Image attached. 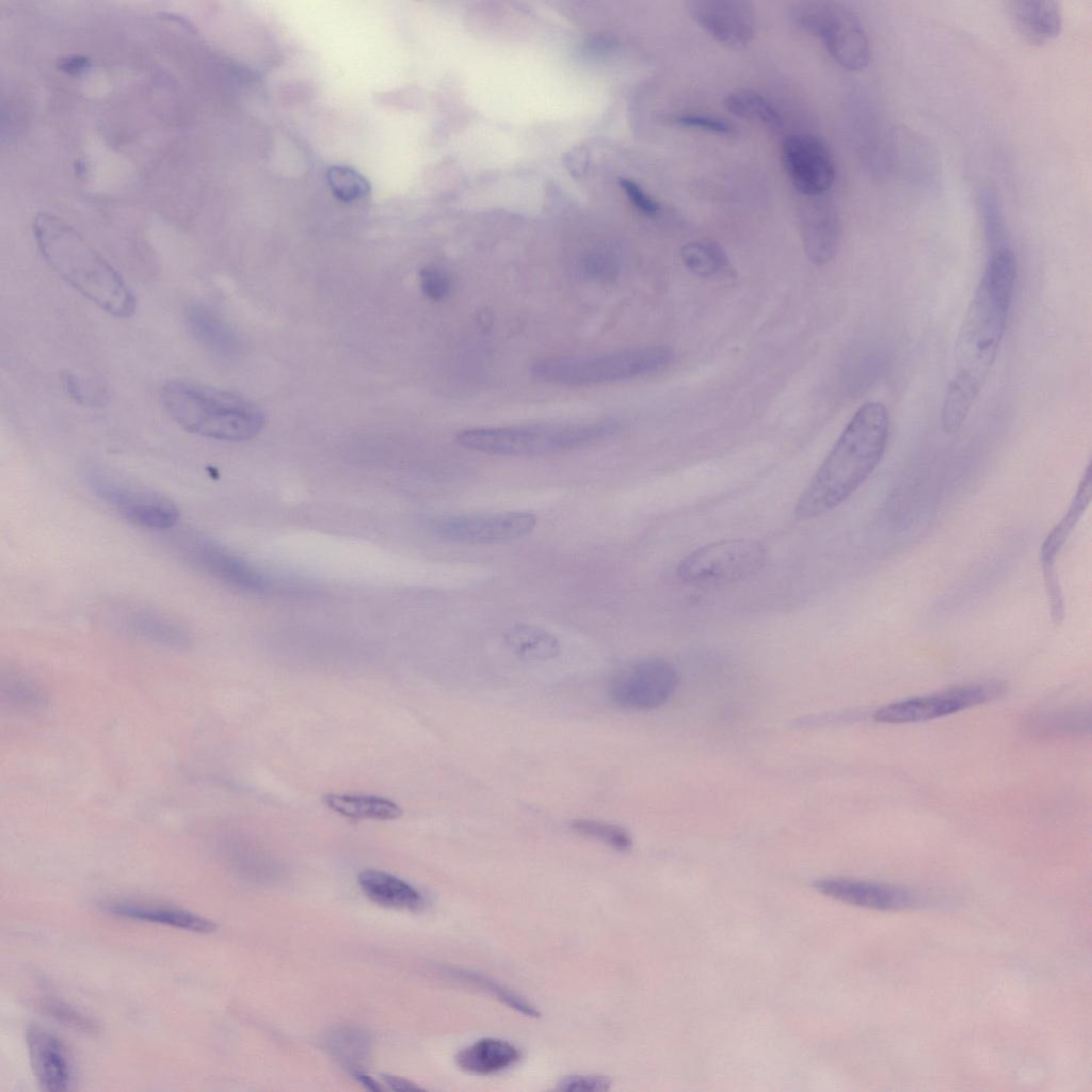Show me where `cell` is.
Masks as SVG:
<instances>
[{
    "label": "cell",
    "mask_w": 1092,
    "mask_h": 1092,
    "mask_svg": "<svg viewBox=\"0 0 1092 1092\" xmlns=\"http://www.w3.org/2000/svg\"><path fill=\"white\" fill-rule=\"evenodd\" d=\"M1015 276L1013 252L993 248L956 341L954 374L941 415L945 432L962 427L987 380L1006 333Z\"/></svg>",
    "instance_id": "6da1fadb"
},
{
    "label": "cell",
    "mask_w": 1092,
    "mask_h": 1092,
    "mask_svg": "<svg viewBox=\"0 0 1092 1092\" xmlns=\"http://www.w3.org/2000/svg\"><path fill=\"white\" fill-rule=\"evenodd\" d=\"M888 425V412L883 403H864L801 493L793 510L794 517L808 520L845 502L881 462Z\"/></svg>",
    "instance_id": "7a4b0ae2"
},
{
    "label": "cell",
    "mask_w": 1092,
    "mask_h": 1092,
    "mask_svg": "<svg viewBox=\"0 0 1092 1092\" xmlns=\"http://www.w3.org/2000/svg\"><path fill=\"white\" fill-rule=\"evenodd\" d=\"M33 230L47 263L78 292L113 317L134 314L136 300L129 285L78 231L47 214L35 219Z\"/></svg>",
    "instance_id": "3957f363"
},
{
    "label": "cell",
    "mask_w": 1092,
    "mask_h": 1092,
    "mask_svg": "<svg viewBox=\"0 0 1092 1092\" xmlns=\"http://www.w3.org/2000/svg\"><path fill=\"white\" fill-rule=\"evenodd\" d=\"M163 407L183 430L227 441L255 437L264 424L263 413L232 392L191 381L166 382L160 391Z\"/></svg>",
    "instance_id": "277c9868"
},
{
    "label": "cell",
    "mask_w": 1092,
    "mask_h": 1092,
    "mask_svg": "<svg viewBox=\"0 0 1092 1092\" xmlns=\"http://www.w3.org/2000/svg\"><path fill=\"white\" fill-rule=\"evenodd\" d=\"M616 421L534 423L498 428H471L456 434L470 450L508 456H539L582 448L619 431Z\"/></svg>",
    "instance_id": "5b68a950"
},
{
    "label": "cell",
    "mask_w": 1092,
    "mask_h": 1092,
    "mask_svg": "<svg viewBox=\"0 0 1092 1092\" xmlns=\"http://www.w3.org/2000/svg\"><path fill=\"white\" fill-rule=\"evenodd\" d=\"M674 353L667 347H643L589 356H548L530 367L532 378L559 385L612 383L659 372Z\"/></svg>",
    "instance_id": "8992f818"
},
{
    "label": "cell",
    "mask_w": 1092,
    "mask_h": 1092,
    "mask_svg": "<svg viewBox=\"0 0 1092 1092\" xmlns=\"http://www.w3.org/2000/svg\"><path fill=\"white\" fill-rule=\"evenodd\" d=\"M789 19L805 33L822 39L833 60L847 70L864 69L870 60L866 31L849 7L831 1H802L789 9Z\"/></svg>",
    "instance_id": "52a82bcc"
},
{
    "label": "cell",
    "mask_w": 1092,
    "mask_h": 1092,
    "mask_svg": "<svg viewBox=\"0 0 1092 1092\" xmlns=\"http://www.w3.org/2000/svg\"><path fill=\"white\" fill-rule=\"evenodd\" d=\"M92 493L128 523L148 530H168L180 513L173 500L121 473L91 467L84 473Z\"/></svg>",
    "instance_id": "ba28073f"
},
{
    "label": "cell",
    "mask_w": 1092,
    "mask_h": 1092,
    "mask_svg": "<svg viewBox=\"0 0 1092 1092\" xmlns=\"http://www.w3.org/2000/svg\"><path fill=\"white\" fill-rule=\"evenodd\" d=\"M767 560L765 546L755 540H725L702 546L677 565V576L688 583L737 581L757 573Z\"/></svg>",
    "instance_id": "9c48e42d"
},
{
    "label": "cell",
    "mask_w": 1092,
    "mask_h": 1092,
    "mask_svg": "<svg viewBox=\"0 0 1092 1092\" xmlns=\"http://www.w3.org/2000/svg\"><path fill=\"white\" fill-rule=\"evenodd\" d=\"M1005 691V682L997 679L970 682L887 704L876 710L873 719L888 724L934 720L995 701Z\"/></svg>",
    "instance_id": "30bf717a"
},
{
    "label": "cell",
    "mask_w": 1092,
    "mask_h": 1092,
    "mask_svg": "<svg viewBox=\"0 0 1092 1092\" xmlns=\"http://www.w3.org/2000/svg\"><path fill=\"white\" fill-rule=\"evenodd\" d=\"M678 680L672 663L649 657L619 670L610 678L607 693L621 709L647 711L664 705L676 691Z\"/></svg>",
    "instance_id": "8fae6325"
},
{
    "label": "cell",
    "mask_w": 1092,
    "mask_h": 1092,
    "mask_svg": "<svg viewBox=\"0 0 1092 1092\" xmlns=\"http://www.w3.org/2000/svg\"><path fill=\"white\" fill-rule=\"evenodd\" d=\"M537 523L527 511H505L443 516L431 521L437 536L455 543L488 545L530 534Z\"/></svg>",
    "instance_id": "7c38bea8"
},
{
    "label": "cell",
    "mask_w": 1092,
    "mask_h": 1092,
    "mask_svg": "<svg viewBox=\"0 0 1092 1092\" xmlns=\"http://www.w3.org/2000/svg\"><path fill=\"white\" fill-rule=\"evenodd\" d=\"M784 168L802 196H821L835 180V165L825 144L807 133L788 135L782 145Z\"/></svg>",
    "instance_id": "4fadbf2b"
},
{
    "label": "cell",
    "mask_w": 1092,
    "mask_h": 1092,
    "mask_svg": "<svg viewBox=\"0 0 1092 1092\" xmlns=\"http://www.w3.org/2000/svg\"><path fill=\"white\" fill-rule=\"evenodd\" d=\"M1091 495L1092 475L1091 465L1089 464L1066 512L1049 531L1041 545L1040 562L1050 615L1056 624H1060L1064 617L1063 595L1056 567L1057 557L1088 508Z\"/></svg>",
    "instance_id": "5bb4252c"
},
{
    "label": "cell",
    "mask_w": 1092,
    "mask_h": 1092,
    "mask_svg": "<svg viewBox=\"0 0 1092 1092\" xmlns=\"http://www.w3.org/2000/svg\"><path fill=\"white\" fill-rule=\"evenodd\" d=\"M189 559L212 578L241 591L264 593L273 580L244 558L220 543L199 537L187 545Z\"/></svg>",
    "instance_id": "9a60e30c"
},
{
    "label": "cell",
    "mask_w": 1092,
    "mask_h": 1092,
    "mask_svg": "<svg viewBox=\"0 0 1092 1092\" xmlns=\"http://www.w3.org/2000/svg\"><path fill=\"white\" fill-rule=\"evenodd\" d=\"M688 12L695 22L717 42L734 48L753 38L755 14L750 2L740 0H692Z\"/></svg>",
    "instance_id": "2e32d148"
},
{
    "label": "cell",
    "mask_w": 1092,
    "mask_h": 1092,
    "mask_svg": "<svg viewBox=\"0 0 1092 1092\" xmlns=\"http://www.w3.org/2000/svg\"><path fill=\"white\" fill-rule=\"evenodd\" d=\"M815 888L822 895L841 902L880 911H900L919 903V895L916 892L886 883L823 879L815 883Z\"/></svg>",
    "instance_id": "e0dca14e"
},
{
    "label": "cell",
    "mask_w": 1092,
    "mask_h": 1092,
    "mask_svg": "<svg viewBox=\"0 0 1092 1092\" xmlns=\"http://www.w3.org/2000/svg\"><path fill=\"white\" fill-rule=\"evenodd\" d=\"M798 210L799 227L805 253L816 264H825L836 254L839 220L830 200L821 196H803Z\"/></svg>",
    "instance_id": "ac0fdd59"
},
{
    "label": "cell",
    "mask_w": 1092,
    "mask_h": 1092,
    "mask_svg": "<svg viewBox=\"0 0 1092 1092\" xmlns=\"http://www.w3.org/2000/svg\"><path fill=\"white\" fill-rule=\"evenodd\" d=\"M27 1046L34 1076L44 1091H66L73 1082V1066L61 1039L39 1026H30Z\"/></svg>",
    "instance_id": "d6986e66"
},
{
    "label": "cell",
    "mask_w": 1092,
    "mask_h": 1092,
    "mask_svg": "<svg viewBox=\"0 0 1092 1092\" xmlns=\"http://www.w3.org/2000/svg\"><path fill=\"white\" fill-rule=\"evenodd\" d=\"M102 910L119 918L158 924L197 933H211L216 929V925L212 920L172 905L116 900L105 902Z\"/></svg>",
    "instance_id": "ffe728a7"
},
{
    "label": "cell",
    "mask_w": 1092,
    "mask_h": 1092,
    "mask_svg": "<svg viewBox=\"0 0 1092 1092\" xmlns=\"http://www.w3.org/2000/svg\"><path fill=\"white\" fill-rule=\"evenodd\" d=\"M122 624L131 635L168 648L181 649L191 644L188 629L178 621L147 607H131L122 613Z\"/></svg>",
    "instance_id": "44dd1931"
},
{
    "label": "cell",
    "mask_w": 1092,
    "mask_h": 1092,
    "mask_svg": "<svg viewBox=\"0 0 1092 1092\" xmlns=\"http://www.w3.org/2000/svg\"><path fill=\"white\" fill-rule=\"evenodd\" d=\"M1010 17L1023 37L1037 45L1055 38L1062 27V13L1056 1H1011Z\"/></svg>",
    "instance_id": "7402d4cb"
},
{
    "label": "cell",
    "mask_w": 1092,
    "mask_h": 1092,
    "mask_svg": "<svg viewBox=\"0 0 1092 1092\" xmlns=\"http://www.w3.org/2000/svg\"><path fill=\"white\" fill-rule=\"evenodd\" d=\"M357 882L363 893L381 906L418 911L424 904L422 895L414 886L385 871L363 870Z\"/></svg>",
    "instance_id": "603a6c76"
},
{
    "label": "cell",
    "mask_w": 1092,
    "mask_h": 1092,
    "mask_svg": "<svg viewBox=\"0 0 1092 1092\" xmlns=\"http://www.w3.org/2000/svg\"><path fill=\"white\" fill-rule=\"evenodd\" d=\"M520 1058L519 1049L512 1043L484 1038L460 1050L456 1064L463 1071L475 1075H492L513 1066Z\"/></svg>",
    "instance_id": "cb8c5ba5"
},
{
    "label": "cell",
    "mask_w": 1092,
    "mask_h": 1092,
    "mask_svg": "<svg viewBox=\"0 0 1092 1092\" xmlns=\"http://www.w3.org/2000/svg\"><path fill=\"white\" fill-rule=\"evenodd\" d=\"M322 802L331 810L353 821L395 820L403 813L394 801L376 796L325 793Z\"/></svg>",
    "instance_id": "d4e9b609"
},
{
    "label": "cell",
    "mask_w": 1092,
    "mask_h": 1092,
    "mask_svg": "<svg viewBox=\"0 0 1092 1092\" xmlns=\"http://www.w3.org/2000/svg\"><path fill=\"white\" fill-rule=\"evenodd\" d=\"M503 641L512 654L523 660L543 661L558 656L559 640L549 631L527 624H517L505 630Z\"/></svg>",
    "instance_id": "484cf974"
},
{
    "label": "cell",
    "mask_w": 1092,
    "mask_h": 1092,
    "mask_svg": "<svg viewBox=\"0 0 1092 1092\" xmlns=\"http://www.w3.org/2000/svg\"><path fill=\"white\" fill-rule=\"evenodd\" d=\"M326 1044L333 1057L352 1076L365 1072L371 1053L370 1038L365 1031L350 1026L339 1027L328 1034Z\"/></svg>",
    "instance_id": "4316f807"
},
{
    "label": "cell",
    "mask_w": 1092,
    "mask_h": 1092,
    "mask_svg": "<svg viewBox=\"0 0 1092 1092\" xmlns=\"http://www.w3.org/2000/svg\"><path fill=\"white\" fill-rule=\"evenodd\" d=\"M186 316L188 327L197 340L219 351H231L236 347L232 331L208 307L192 304Z\"/></svg>",
    "instance_id": "83f0119b"
},
{
    "label": "cell",
    "mask_w": 1092,
    "mask_h": 1092,
    "mask_svg": "<svg viewBox=\"0 0 1092 1092\" xmlns=\"http://www.w3.org/2000/svg\"><path fill=\"white\" fill-rule=\"evenodd\" d=\"M444 973L462 984L489 994L518 1013L530 1017L540 1016V1011L530 1001L525 999V997L488 976L459 967H449L445 969Z\"/></svg>",
    "instance_id": "f1b7e54d"
},
{
    "label": "cell",
    "mask_w": 1092,
    "mask_h": 1092,
    "mask_svg": "<svg viewBox=\"0 0 1092 1092\" xmlns=\"http://www.w3.org/2000/svg\"><path fill=\"white\" fill-rule=\"evenodd\" d=\"M724 107L738 117L757 121L770 129H778L782 126L778 110L757 91L736 90L725 97Z\"/></svg>",
    "instance_id": "f546056e"
},
{
    "label": "cell",
    "mask_w": 1092,
    "mask_h": 1092,
    "mask_svg": "<svg viewBox=\"0 0 1092 1092\" xmlns=\"http://www.w3.org/2000/svg\"><path fill=\"white\" fill-rule=\"evenodd\" d=\"M684 264L697 276L711 277L728 269V257L723 247L712 240H696L681 248Z\"/></svg>",
    "instance_id": "4dcf8cb0"
},
{
    "label": "cell",
    "mask_w": 1092,
    "mask_h": 1092,
    "mask_svg": "<svg viewBox=\"0 0 1092 1092\" xmlns=\"http://www.w3.org/2000/svg\"><path fill=\"white\" fill-rule=\"evenodd\" d=\"M1 696L11 706L25 710H36L48 703L44 691L28 677L14 672L2 675Z\"/></svg>",
    "instance_id": "1f68e13d"
},
{
    "label": "cell",
    "mask_w": 1092,
    "mask_h": 1092,
    "mask_svg": "<svg viewBox=\"0 0 1092 1092\" xmlns=\"http://www.w3.org/2000/svg\"><path fill=\"white\" fill-rule=\"evenodd\" d=\"M571 826L576 833L603 842L620 852L628 851L632 847L629 833L613 823L593 819H577L572 822Z\"/></svg>",
    "instance_id": "d6a6232c"
},
{
    "label": "cell",
    "mask_w": 1092,
    "mask_h": 1092,
    "mask_svg": "<svg viewBox=\"0 0 1092 1092\" xmlns=\"http://www.w3.org/2000/svg\"><path fill=\"white\" fill-rule=\"evenodd\" d=\"M326 177L331 191L342 202L359 199L370 190L369 182L348 166L334 165L327 171Z\"/></svg>",
    "instance_id": "836d02e7"
},
{
    "label": "cell",
    "mask_w": 1092,
    "mask_h": 1092,
    "mask_svg": "<svg viewBox=\"0 0 1092 1092\" xmlns=\"http://www.w3.org/2000/svg\"><path fill=\"white\" fill-rule=\"evenodd\" d=\"M978 205L989 241L994 244V248L1000 246L998 243L1003 239L1005 227L996 193L991 189H983L978 196Z\"/></svg>",
    "instance_id": "e575fe53"
},
{
    "label": "cell",
    "mask_w": 1092,
    "mask_h": 1092,
    "mask_svg": "<svg viewBox=\"0 0 1092 1092\" xmlns=\"http://www.w3.org/2000/svg\"><path fill=\"white\" fill-rule=\"evenodd\" d=\"M44 1011L55 1021L82 1032H96L97 1024L84 1013L58 999H47L43 1002Z\"/></svg>",
    "instance_id": "d590c367"
},
{
    "label": "cell",
    "mask_w": 1092,
    "mask_h": 1092,
    "mask_svg": "<svg viewBox=\"0 0 1092 1092\" xmlns=\"http://www.w3.org/2000/svg\"><path fill=\"white\" fill-rule=\"evenodd\" d=\"M675 123L679 126L706 131L716 134H733L735 126L721 117L702 113H681L675 116Z\"/></svg>",
    "instance_id": "8d00e7d4"
},
{
    "label": "cell",
    "mask_w": 1092,
    "mask_h": 1092,
    "mask_svg": "<svg viewBox=\"0 0 1092 1092\" xmlns=\"http://www.w3.org/2000/svg\"><path fill=\"white\" fill-rule=\"evenodd\" d=\"M422 292L433 301H440L446 298L451 289V279L441 269L428 267L420 271L419 275Z\"/></svg>",
    "instance_id": "74e56055"
},
{
    "label": "cell",
    "mask_w": 1092,
    "mask_h": 1092,
    "mask_svg": "<svg viewBox=\"0 0 1092 1092\" xmlns=\"http://www.w3.org/2000/svg\"><path fill=\"white\" fill-rule=\"evenodd\" d=\"M611 1081L600 1075H571L558 1083V1090L567 1092H600L610 1089Z\"/></svg>",
    "instance_id": "f35d334b"
},
{
    "label": "cell",
    "mask_w": 1092,
    "mask_h": 1092,
    "mask_svg": "<svg viewBox=\"0 0 1092 1092\" xmlns=\"http://www.w3.org/2000/svg\"><path fill=\"white\" fill-rule=\"evenodd\" d=\"M621 186L627 194L629 200L635 207L641 212L647 215H655L659 212V204L651 197L646 192L638 186L635 181L629 179L621 180Z\"/></svg>",
    "instance_id": "ab89813d"
},
{
    "label": "cell",
    "mask_w": 1092,
    "mask_h": 1092,
    "mask_svg": "<svg viewBox=\"0 0 1092 1092\" xmlns=\"http://www.w3.org/2000/svg\"><path fill=\"white\" fill-rule=\"evenodd\" d=\"M382 1078H383L384 1082L390 1089H392V1090H397V1091H418V1090H421V1088L418 1087L417 1085H415L414 1082H412V1081H410V1080H407L405 1078L399 1077V1076H394V1075L386 1074V1075H383Z\"/></svg>",
    "instance_id": "60d3db41"
},
{
    "label": "cell",
    "mask_w": 1092,
    "mask_h": 1092,
    "mask_svg": "<svg viewBox=\"0 0 1092 1092\" xmlns=\"http://www.w3.org/2000/svg\"><path fill=\"white\" fill-rule=\"evenodd\" d=\"M353 1077L368 1090L376 1092L384 1090L383 1087L372 1077L367 1075L366 1072L356 1073Z\"/></svg>",
    "instance_id": "b9f144b4"
}]
</instances>
